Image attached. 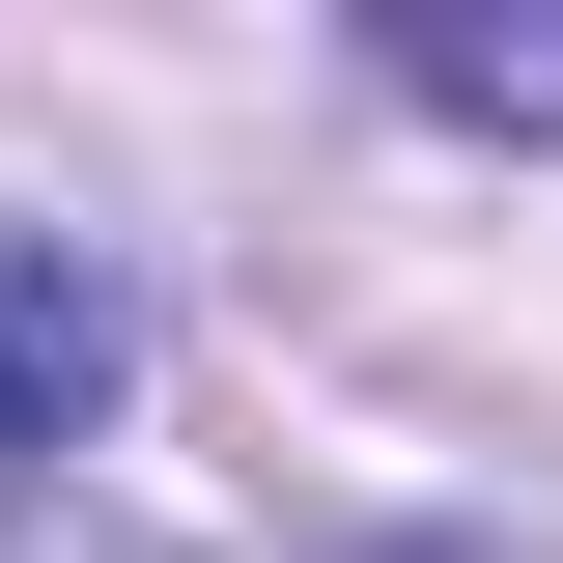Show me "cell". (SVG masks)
Masks as SVG:
<instances>
[{"instance_id":"obj_1","label":"cell","mask_w":563,"mask_h":563,"mask_svg":"<svg viewBox=\"0 0 563 563\" xmlns=\"http://www.w3.org/2000/svg\"><path fill=\"white\" fill-rule=\"evenodd\" d=\"M113 395H141V282L85 254V225H0V507L57 479Z\"/></svg>"},{"instance_id":"obj_2","label":"cell","mask_w":563,"mask_h":563,"mask_svg":"<svg viewBox=\"0 0 563 563\" xmlns=\"http://www.w3.org/2000/svg\"><path fill=\"white\" fill-rule=\"evenodd\" d=\"M366 57H395V113H451V141H563V0H395Z\"/></svg>"}]
</instances>
